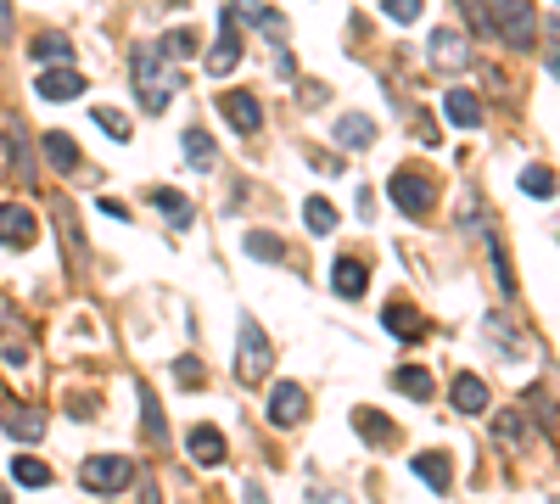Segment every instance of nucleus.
Returning <instances> with one entry per match:
<instances>
[{"instance_id":"f257e3e1","label":"nucleus","mask_w":560,"mask_h":504,"mask_svg":"<svg viewBox=\"0 0 560 504\" xmlns=\"http://www.w3.org/2000/svg\"><path fill=\"white\" fill-rule=\"evenodd\" d=\"M129 79H135V90H140V107L163 112L168 96H174V84H180V68L163 56V45H157V40H140L135 56H129Z\"/></svg>"},{"instance_id":"f03ea898","label":"nucleus","mask_w":560,"mask_h":504,"mask_svg":"<svg viewBox=\"0 0 560 504\" xmlns=\"http://www.w3.org/2000/svg\"><path fill=\"white\" fill-rule=\"evenodd\" d=\"M387 196H392V208L404 213V219H432L437 180L426 174V168L404 163V168H392V174H387Z\"/></svg>"},{"instance_id":"7ed1b4c3","label":"nucleus","mask_w":560,"mask_h":504,"mask_svg":"<svg viewBox=\"0 0 560 504\" xmlns=\"http://www.w3.org/2000/svg\"><path fill=\"white\" fill-rule=\"evenodd\" d=\"M236 336H241V353H236V376L247 381V387H264V381H269V364H275V348H269L264 325L252 320V314H241Z\"/></svg>"},{"instance_id":"20e7f679","label":"nucleus","mask_w":560,"mask_h":504,"mask_svg":"<svg viewBox=\"0 0 560 504\" xmlns=\"http://www.w3.org/2000/svg\"><path fill=\"white\" fill-rule=\"evenodd\" d=\"M79 482H84V493L112 499V493L135 488V460H124V454H90V460L79 465Z\"/></svg>"},{"instance_id":"39448f33","label":"nucleus","mask_w":560,"mask_h":504,"mask_svg":"<svg viewBox=\"0 0 560 504\" xmlns=\"http://www.w3.org/2000/svg\"><path fill=\"white\" fill-rule=\"evenodd\" d=\"M488 23L499 28L516 51H527V45L538 40V12H532L527 0H488Z\"/></svg>"},{"instance_id":"423d86ee","label":"nucleus","mask_w":560,"mask_h":504,"mask_svg":"<svg viewBox=\"0 0 560 504\" xmlns=\"http://www.w3.org/2000/svg\"><path fill=\"white\" fill-rule=\"evenodd\" d=\"M264 415H269V426H280V432H286V426H297V420L308 415V392L297 387V381H275V387H269V398H264Z\"/></svg>"},{"instance_id":"0eeeda50","label":"nucleus","mask_w":560,"mask_h":504,"mask_svg":"<svg viewBox=\"0 0 560 504\" xmlns=\"http://www.w3.org/2000/svg\"><path fill=\"white\" fill-rule=\"evenodd\" d=\"M34 241H40V219H34L23 202H0V247L28 252Z\"/></svg>"},{"instance_id":"6e6552de","label":"nucleus","mask_w":560,"mask_h":504,"mask_svg":"<svg viewBox=\"0 0 560 504\" xmlns=\"http://www.w3.org/2000/svg\"><path fill=\"white\" fill-rule=\"evenodd\" d=\"M219 112H224V124L236 129V135H258V129H264V107H258L252 90H224Z\"/></svg>"},{"instance_id":"1a4fd4ad","label":"nucleus","mask_w":560,"mask_h":504,"mask_svg":"<svg viewBox=\"0 0 560 504\" xmlns=\"http://www.w3.org/2000/svg\"><path fill=\"white\" fill-rule=\"evenodd\" d=\"M426 56H432V68L460 73L465 62H471V40H465L460 28H437L432 40H426Z\"/></svg>"},{"instance_id":"9d476101","label":"nucleus","mask_w":560,"mask_h":504,"mask_svg":"<svg viewBox=\"0 0 560 504\" xmlns=\"http://www.w3.org/2000/svg\"><path fill=\"white\" fill-rule=\"evenodd\" d=\"M236 68H241V28H236V17L219 12V45L208 51V73L224 79V73H236Z\"/></svg>"},{"instance_id":"9b49d317","label":"nucleus","mask_w":560,"mask_h":504,"mask_svg":"<svg viewBox=\"0 0 560 504\" xmlns=\"http://www.w3.org/2000/svg\"><path fill=\"white\" fill-rule=\"evenodd\" d=\"M0 426H6L17 443H40L45 437V409H28V404H17V398H6V404H0Z\"/></svg>"},{"instance_id":"f8f14e48","label":"nucleus","mask_w":560,"mask_h":504,"mask_svg":"<svg viewBox=\"0 0 560 504\" xmlns=\"http://www.w3.org/2000/svg\"><path fill=\"white\" fill-rule=\"evenodd\" d=\"M331 286H336V297L359 303V297L370 292V264H364V258H353V252H342V258L331 264Z\"/></svg>"},{"instance_id":"ddd939ff","label":"nucleus","mask_w":560,"mask_h":504,"mask_svg":"<svg viewBox=\"0 0 560 504\" xmlns=\"http://www.w3.org/2000/svg\"><path fill=\"white\" fill-rule=\"evenodd\" d=\"M336 146L342 152H370L376 146V118L370 112H342L336 118Z\"/></svg>"},{"instance_id":"4468645a","label":"nucleus","mask_w":560,"mask_h":504,"mask_svg":"<svg viewBox=\"0 0 560 504\" xmlns=\"http://www.w3.org/2000/svg\"><path fill=\"white\" fill-rule=\"evenodd\" d=\"M79 90H84L79 68H40V79H34V96L40 101H73Z\"/></svg>"},{"instance_id":"2eb2a0df","label":"nucleus","mask_w":560,"mask_h":504,"mask_svg":"<svg viewBox=\"0 0 560 504\" xmlns=\"http://www.w3.org/2000/svg\"><path fill=\"white\" fill-rule=\"evenodd\" d=\"M353 432H359L364 443L376 448V454H387V448L398 443V426H392L381 409H353Z\"/></svg>"},{"instance_id":"dca6fc26","label":"nucleus","mask_w":560,"mask_h":504,"mask_svg":"<svg viewBox=\"0 0 560 504\" xmlns=\"http://www.w3.org/2000/svg\"><path fill=\"white\" fill-rule=\"evenodd\" d=\"M381 325H387L392 336H409V342H415V336H426V314H420L409 297H392V303L381 308Z\"/></svg>"},{"instance_id":"f3484780","label":"nucleus","mask_w":560,"mask_h":504,"mask_svg":"<svg viewBox=\"0 0 560 504\" xmlns=\"http://www.w3.org/2000/svg\"><path fill=\"white\" fill-rule=\"evenodd\" d=\"M185 454H191L196 465H224V432L219 426H191V432H185Z\"/></svg>"},{"instance_id":"a211bd4d","label":"nucleus","mask_w":560,"mask_h":504,"mask_svg":"<svg viewBox=\"0 0 560 504\" xmlns=\"http://www.w3.org/2000/svg\"><path fill=\"white\" fill-rule=\"evenodd\" d=\"M224 17H236V23H258L264 34L286 40V17H280V12H269L264 0H230V6H224Z\"/></svg>"},{"instance_id":"6ab92c4d","label":"nucleus","mask_w":560,"mask_h":504,"mask_svg":"<svg viewBox=\"0 0 560 504\" xmlns=\"http://www.w3.org/2000/svg\"><path fill=\"white\" fill-rule=\"evenodd\" d=\"M409 471H415L432 493H448V488H454V465H448V454H415V460H409Z\"/></svg>"},{"instance_id":"aec40b11","label":"nucleus","mask_w":560,"mask_h":504,"mask_svg":"<svg viewBox=\"0 0 560 504\" xmlns=\"http://www.w3.org/2000/svg\"><path fill=\"white\" fill-rule=\"evenodd\" d=\"M0 140H6V152H12V174L23 185H34L40 174H34V152H28V135H23V124H6L0 129Z\"/></svg>"},{"instance_id":"412c9836","label":"nucleus","mask_w":560,"mask_h":504,"mask_svg":"<svg viewBox=\"0 0 560 504\" xmlns=\"http://www.w3.org/2000/svg\"><path fill=\"white\" fill-rule=\"evenodd\" d=\"M40 152H45V163H51L56 174H73V168H79V146H73V135H62V129H45Z\"/></svg>"},{"instance_id":"4be33fe9","label":"nucleus","mask_w":560,"mask_h":504,"mask_svg":"<svg viewBox=\"0 0 560 504\" xmlns=\"http://www.w3.org/2000/svg\"><path fill=\"white\" fill-rule=\"evenodd\" d=\"M443 112H448V124L454 129H482V101H476L471 90H448Z\"/></svg>"},{"instance_id":"5701e85b","label":"nucleus","mask_w":560,"mask_h":504,"mask_svg":"<svg viewBox=\"0 0 560 504\" xmlns=\"http://www.w3.org/2000/svg\"><path fill=\"white\" fill-rule=\"evenodd\" d=\"M448 398H454L460 415H482V409H488V387H482V376H454Z\"/></svg>"},{"instance_id":"b1692460","label":"nucleus","mask_w":560,"mask_h":504,"mask_svg":"<svg viewBox=\"0 0 560 504\" xmlns=\"http://www.w3.org/2000/svg\"><path fill=\"white\" fill-rule=\"evenodd\" d=\"M28 56H34L40 68H68V62H73V40H62V34H40V40L28 45Z\"/></svg>"},{"instance_id":"393cba45","label":"nucleus","mask_w":560,"mask_h":504,"mask_svg":"<svg viewBox=\"0 0 560 504\" xmlns=\"http://www.w3.org/2000/svg\"><path fill=\"white\" fill-rule=\"evenodd\" d=\"M135 398H140V420H146V443H152V448H168V426H163V409H157V398H152L146 387H140Z\"/></svg>"},{"instance_id":"a878e982","label":"nucleus","mask_w":560,"mask_h":504,"mask_svg":"<svg viewBox=\"0 0 560 504\" xmlns=\"http://www.w3.org/2000/svg\"><path fill=\"white\" fill-rule=\"evenodd\" d=\"M185 157H191V168H202V174H208L213 168V157H219V146H213V135L208 129H185Z\"/></svg>"},{"instance_id":"bb28decb","label":"nucleus","mask_w":560,"mask_h":504,"mask_svg":"<svg viewBox=\"0 0 560 504\" xmlns=\"http://www.w3.org/2000/svg\"><path fill=\"white\" fill-rule=\"evenodd\" d=\"M521 191L549 202V196L560 191V174H555V168H544V163H527V168H521Z\"/></svg>"},{"instance_id":"cd10ccee","label":"nucleus","mask_w":560,"mask_h":504,"mask_svg":"<svg viewBox=\"0 0 560 504\" xmlns=\"http://www.w3.org/2000/svg\"><path fill=\"white\" fill-rule=\"evenodd\" d=\"M303 224H308V236H331V230H336V208L325 202V196H308V202H303Z\"/></svg>"},{"instance_id":"c85d7f7f","label":"nucleus","mask_w":560,"mask_h":504,"mask_svg":"<svg viewBox=\"0 0 560 504\" xmlns=\"http://www.w3.org/2000/svg\"><path fill=\"white\" fill-rule=\"evenodd\" d=\"M12 482H23V488H51V465L34 460V454H17V460H12Z\"/></svg>"},{"instance_id":"c756f323","label":"nucleus","mask_w":560,"mask_h":504,"mask_svg":"<svg viewBox=\"0 0 560 504\" xmlns=\"http://www.w3.org/2000/svg\"><path fill=\"white\" fill-rule=\"evenodd\" d=\"M152 208H163L174 230H185V224H191V202H185L180 191H168V185H157V191H152Z\"/></svg>"},{"instance_id":"7c9ffc66","label":"nucleus","mask_w":560,"mask_h":504,"mask_svg":"<svg viewBox=\"0 0 560 504\" xmlns=\"http://www.w3.org/2000/svg\"><path fill=\"white\" fill-rule=\"evenodd\" d=\"M392 387L409 392V398H432V376H426L420 364H398V370H392Z\"/></svg>"},{"instance_id":"2f4dec72","label":"nucleus","mask_w":560,"mask_h":504,"mask_svg":"<svg viewBox=\"0 0 560 504\" xmlns=\"http://www.w3.org/2000/svg\"><path fill=\"white\" fill-rule=\"evenodd\" d=\"M157 45H163V56L174 62V68H180L185 56H196V28H168V34H163Z\"/></svg>"},{"instance_id":"473e14b6","label":"nucleus","mask_w":560,"mask_h":504,"mask_svg":"<svg viewBox=\"0 0 560 504\" xmlns=\"http://www.w3.org/2000/svg\"><path fill=\"white\" fill-rule=\"evenodd\" d=\"M247 252L258 264H280V258H286V241L269 236V230H247Z\"/></svg>"},{"instance_id":"72a5a7b5","label":"nucleus","mask_w":560,"mask_h":504,"mask_svg":"<svg viewBox=\"0 0 560 504\" xmlns=\"http://www.w3.org/2000/svg\"><path fill=\"white\" fill-rule=\"evenodd\" d=\"M56 230H62V241H68V258H73V264H84V241H79V224H73L68 202H56Z\"/></svg>"},{"instance_id":"f704fd0d","label":"nucleus","mask_w":560,"mask_h":504,"mask_svg":"<svg viewBox=\"0 0 560 504\" xmlns=\"http://www.w3.org/2000/svg\"><path fill=\"white\" fill-rule=\"evenodd\" d=\"M493 432H499L504 448H521V443H527V426H521L516 409H499V415H493Z\"/></svg>"},{"instance_id":"c9c22d12","label":"nucleus","mask_w":560,"mask_h":504,"mask_svg":"<svg viewBox=\"0 0 560 504\" xmlns=\"http://www.w3.org/2000/svg\"><path fill=\"white\" fill-rule=\"evenodd\" d=\"M0 359L12 364V370H23V364H28V336L17 331L12 320H6V336H0Z\"/></svg>"},{"instance_id":"e433bc0d","label":"nucleus","mask_w":560,"mask_h":504,"mask_svg":"<svg viewBox=\"0 0 560 504\" xmlns=\"http://www.w3.org/2000/svg\"><path fill=\"white\" fill-rule=\"evenodd\" d=\"M90 118H96V124L107 129L112 140H118V146H124L129 135H135V129H129V118H124V112H118V107H96V112H90Z\"/></svg>"},{"instance_id":"4c0bfd02","label":"nucleus","mask_w":560,"mask_h":504,"mask_svg":"<svg viewBox=\"0 0 560 504\" xmlns=\"http://www.w3.org/2000/svg\"><path fill=\"white\" fill-rule=\"evenodd\" d=\"M381 12H387L392 23H404V28H409L420 12H426V0H381Z\"/></svg>"},{"instance_id":"58836bf2","label":"nucleus","mask_w":560,"mask_h":504,"mask_svg":"<svg viewBox=\"0 0 560 504\" xmlns=\"http://www.w3.org/2000/svg\"><path fill=\"white\" fill-rule=\"evenodd\" d=\"M493 275H499V292L504 297H510V292H516V275H510V258H504V247H499V241H493Z\"/></svg>"},{"instance_id":"ea45409f","label":"nucleus","mask_w":560,"mask_h":504,"mask_svg":"<svg viewBox=\"0 0 560 504\" xmlns=\"http://www.w3.org/2000/svg\"><path fill=\"white\" fill-rule=\"evenodd\" d=\"M174 381H185V387H202V364L185 353V359H174Z\"/></svg>"},{"instance_id":"a19ab883","label":"nucleus","mask_w":560,"mask_h":504,"mask_svg":"<svg viewBox=\"0 0 560 504\" xmlns=\"http://www.w3.org/2000/svg\"><path fill=\"white\" fill-rule=\"evenodd\" d=\"M308 504H353L348 493H336V488H308Z\"/></svg>"},{"instance_id":"79ce46f5","label":"nucleus","mask_w":560,"mask_h":504,"mask_svg":"<svg viewBox=\"0 0 560 504\" xmlns=\"http://www.w3.org/2000/svg\"><path fill=\"white\" fill-rule=\"evenodd\" d=\"M325 101H331V90H325V84H308V90H303V107H325Z\"/></svg>"},{"instance_id":"37998d69","label":"nucleus","mask_w":560,"mask_h":504,"mask_svg":"<svg viewBox=\"0 0 560 504\" xmlns=\"http://www.w3.org/2000/svg\"><path fill=\"white\" fill-rule=\"evenodd\" d=\"M241 504H269V493L258 482H241Z\"/></svg>"},{"instance_id":"c03bdc74","label":"nucleus","mask_w":560,"mask_h":504,"mask_svg":"<svg viewBox=\"0 0 560 504\" xmlns=\"http://www.w3.org/2000/svg\"><path fill=\"white\" fill-rule=\"evenodd\" d=\"M308 163H320V168H325V174H336V168H342V163H336V157H331V152H314V146H308Z\"/></svg>"},{"instance_id":"a18cd8bd","label":"nucleus","mask_w":560,"mask_h":504,"mask_svg":"<svg viewBox=\"0 0 560 504\" xmlns=\"http://www.w3.org/2000/svg\"><path fill=\"white\" fill-rule=\"evenodd\" d=\"M12 34V0H0V40Z\"/></svg>"},{"instance_id":"49530a36","label":"nucleus","mask_w":560,"mask_h":504,"mask_svg":"<svg viewBox=\"0 0 560 504\" xmlns=\"http://www.w3.org/2000/svg\"><path fill=\"white\" fill-rule=\"evenodd\" d=\"M140 504H163V493H157V482H140Z\"/></svg>"},{"instance_id":"de8ad7c7","label":"nucleus","mask_w":560,"mask_h":504,"mask_svg":"<svg viewBox=\"0 0 560 504\" xmlns=\"http://www.w3.org/2000/svg\"><path fill=\"white\" fill-rule=\"evenodd\" d=\"M0 504H12V488H0Z\"/></svg>"},{"instance_id":"09e8293b","label":"nucleus","mask_w":560,"mask_h":504,"mask_svg":"<svg viewBox=\"0 0 560 504\" xmlns=\"http://www.w3.org/2000/svg\"><path fill=\"white\" fill-rule=\"evenodd\" d=\"M555 6H560V0H555Z\"/></svg>"}]
</instances>
